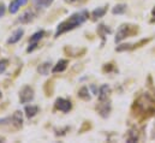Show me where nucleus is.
I'll return each instance as SVG.
<instances>
[{
    "label": "nucleus",
    "mask_w": 155,
    "mask_h": 143,
    "mask_svg": "<svg viewBox=\"0 0 155 143\" xmlns=\"http://www.w3.org/2000/svg\"><path fill=\"white\" fill-rule=\"evenodd\" d=\"M88 17H89V13H88V11H85V10L78 11L76 13L71 15L68 19L63 21V22L58 25L57 32H55V34H54V37H59L61 34H64V33H66V32H70V30H74L75 28L82 25V24L88 19Z\"/></svg>",
    "instance_id": "f257e3e1"
},
{
    "label": "nucleus",
    "mask_w": 155,
    "mask_h": 143,
    "mask_svg": "<svg viewBox=\"0 0 155 143\" xmlns=\"http://www.w3.org/2000/svg\"><path fill=\"white\" fill-rule=\"evenodd\" d=\"M134 109H136L137 115H142L147 118L155 113V98L152 96L149 93L141 95L134 104Z\"/></svg>",
    "instance_id": "f03ea898"
},
{
    "label": "nucleus",
    "mask_w": 155,
    "mask_h": 143,
    "mask_svg": "<svg viewBox=\"0 0 155 143\" xmlns=\"http://www.w3.org/2000/svg\"><path fill=\"white\" fill-rule=\"evenodd\" d=\"M138 33V27L137 25H132V24H121L117 32V35H116V41L117 43L123 41L125 37H130V36L135 35Z\"/></svg>",
    "instance_id": "7ed1b4c3"
},
{
    "label": "nucleus",
    "mask_w": 155,
    "mask_h": 143,
    "mask_svg": "<svg viewBox=\"0 0 155 143\" xmlns=\"http://www.w3.org/2000/svg\"><path fill=\"white\" fill-rule=\"evenodd\" d=\"M34 89L29 85H24L19 91V101L21 104H29L34 100Z\"/></svg>",
    "instance_id": "20e7f679"
},
{
    "label": "nucleus",
    "mask_w": 155,
    "mask_h": 143,
    "mask_svg": "<svg viewBox=\"0 0 155 143\" xmlns=\"http://www.w3.org/2000/svg\"><path fill=\"white\" fill-rule=\"evenodd\" d=\"M54 107L55 109L60 111V112H64V113H68L72 109V104L70 100L68 99H64V98H58L55 100V104H54Z\"/></svg>",
    "instance_id": "39448f33"
},
{
    "label": "nucleus",
    "mask_w": 155,
    "mask_h": 143,
    "mask_svg": "<svg viewBox=\"0 0 155 143\" xmlns=\"http://www.w3.org/2000/svg\"><path fill=\"white\" fill-rule=\"evenodd\" d=\"M45 36V30H40V32H36L35 34L30 36V40H29V47L27 48V52L28 53H31L33 51H35L38 48V43L39 41Z\"/></svg>",
    "instance_id": "423d86ee"
},
{
    "label": "nucleus",
    "mask_w": 155,
    "mask_h": 143,
    "mask_svg": "<svg viewBox=\"0 0 155 143\" xmlns=\"http://www.w3.org/2000/svg\"><path fill=\"white\" fill-rule=\"evenodd\" d=\"M150 38H146V40H141L140 42L137 43H127V45H120L117 47V52H124V51H131V49H135V48H138L141 47L142 45H146L147 42H149Z\"/></svg>",
    "instance_id": "0eeeda50"
},
{
    "label": "nucleus",
    "mask_w": 155,
    "mask_h": 143,
    "mask_svg": "<svg viewBox=\"0 0 155 143\" xmlns=\"http://www.w3.org/2000/svg\"><path fill=\"white\" fill-rule=\"evenodd\" d=\"M97 112H99V114L102 117V118H107L108 115H110V113H111V102L110 101H100V104L97 105Z\"/></svg>",
    "instance_id": "6e6552de"
},
{
    "label": "nucleus",
    "mask_w": 155,
    "mask_h": 143,
    "mask_svg": "<svg viewBox=\"0 0 155 143\" xmlns=\"http://www.w3.org/2000/svg\"><path fill=\"white\" fill-rule=\"evenodd\" d=\"M24 35V29H22V28H19V29H17V30H15L11 36L8 37V40H7V45H15V43H17L22 37Z\"/></svg>",
    "instance_id": "1a4fd4ad"
},
{
    "label": "nucleus",
    "mask_w": 155,
    "mask_h": 143,
    "mask_svg": "<svg viewBox=\"0 0 155 143\" xmlns=\"http://www.w3.org/2000/svg\"><path fill=\"white\" fill-rule=\"evenodd\" d=\"M10 121L16 126V129L22 128V125H23V115H22V112L16 111L12 114V117H10Z\"/></svg>",
    "instance_id": "9d476101"
},
{
    "label": "nucleus",
    "mask_w": 155,
    "mask_h": 143,
    "mask_svg": "<svg viewBox=\"0 0 155 143\" xmlns=\"http://www.w3.org/2000/svg\"><path fill=\"white\" fill-rule=\"evenodd\" d=\"M27 2H28V0H12L11 4H10V6H8L10 13H12V15L17 13L18 10L21 8V6H24Z\"/></svg>",
    "instance_id": "9b49d317"
},
{
    "label": "nucleus",
    "mask_w": 155,
    "mask_h": 143,
    "mask_svg": "<svg viewBox=\"0 0 155 143\" xmlns=\"http://www.w3.org/2000/svg\"><path fill=\"white\" fill-rule=\"evenodd\" d=\"M110 94H111V87L108 84L101 85L100 89H99V94H97L99 95V100L100 101H106L107 98L110 96Z\"/></svg>",
    "instance_id": "f8f14e48"
},
{
    "label": "nucleus",
    "mask_w": 155,
    "mask_h": 143,
    "mask_svg": "<svg viewBox=\"0 0 155 143\" xmlns=\"http://www.w3.org/2000/svg\"><path fill=\"white\" fill-rule=\"evenodd\" d=\"M35 19V13L33 11H25L19 18H18V22L22 23V24H28L30 22H33Z\"/></svg>",
    "instance_id": "ddd939ff"
},
{
    "label": "nucleus",
    "mask_w": 155,
    "mask_h": 143,
    "mask_svg": "<svg viewBox=\"0 0 155 143\" xmlns=\"http://www.w3.org/2000/svg\"><path fill=\"white\" fill-rule=\"evenodd\" d=\"M68 65H69V60H66V59H60V60L54 65V68L52 69V72H53V73H58V72L65 71L66 68H68Z\"/></svg>",
    "instance_id": "4468645a"
},
{
    "label": "nucleus",
    "mask_w": 155,
    "mask_h": 143,
    "mask_svg": "<svg viewBox=\"0 0 155 143\" xmlns=\"http://www.w3.org/2000/svg\"><path fill=\"white\" fill-rule=\"evenodd\" d=\"M106 12H107V6L97 7V8H95V10L91 12V19H93V21H96V19L104 17Z\"/></svg>",
    "instance_id": "2eb2a0df"
},
{
    "label": "nucleus",
    "mask_w": 155,
    "mask_h": 143,
    "mask_svg": "<svg viewBox=\"0 0 155 143\" xmlns=\"http://www.w3.org/2000/svg\"><path fill=\"white\" fill-rule=\"evenodd\" d=\"M78 98L82 99V100H84V101H90L91 100V95L89 93L88 87H82L78 90Z\"/></svg>",
    "instance_id": "dca6fc26"
},
{
    "label": "nucleus",
    "mask_w": 155,
    "mask_h": 143,
    "mask_svg": "<svg viewBox=\"0 0 155 143\" xmlns=\"http://www.w3.org/2000/svg\"><path fill=\"white\" fill-rule=\"evenodd\" d=\"M51 66H52V63L51 62H45L41 65H39L38 72H39L40 75H42V76H47L49 73V71H51Z\"/></svg>",
    "instance_id": "f3484780"
},
{
    "label": "nucleus",
    "mask_w": 155,
    "mask_h": 143,
    "mask_svg": "<svg viewBox=\"0 0 155 143\" xmlns=\"http://www.w3.org/2000/svg\"><path fill=\"white\" fill-rule=\"evenodd\" d=\"M24 112H25V115L28 118H33V117H35L39 113V107L34 106V105H29V106H25Z\"/></svg>",
    "instance_id": "a211bd4d"
},
{
    "label": "nucleus",
    "mask_w": 155,
    "mask_h": 143,
    "mask_svg": "<svg viewBox=\"0 0 155 143\" xmlns=\"http://www.w3.org/2000/svg\"><path fill=\"white\" fill-rule=\"evenodd\" d=\"M54 0H33L34 5L36 7H41V8H47L53 4Z\"/></svg>",
    "instance_id": "6ab92c4d"
},
{
    "label": "nucleus",
    "mask_w": 155,
    "mask_h": 143,
    "mask_svg": "<svg viewBox=\"0 0 155 143\" xmlns=\"http://www.w3.org/2000/svg\"><path fill=\"white\" fill-rule=\"evenodd\" d=\"M126 4H118L112 8V13L113 15H123L126 11Z\"/></svg>",
    "instance_id": "aec40b11"
},
{
    "label": "nucleus",
    "mask_w": 155,
    "mask_h": 143,
    "mask_svg": "<svg viewBox=\"0 0 155 143\" xmlns=\"http://www.w3.org/2000/svg\"><path fill=\"white\" fill-rule=\"evenodd\" d=\"M97 33H99V35L104 38L107 34H111V33H112V30H111L110 28H107L106 25L100 24V25H99V28H97Z\"/></svg>",
    "instance_id": "412c9836"
},
{
    "label": "nucleus",
    "mask_w": 155,
    "mask_h": 143,
    "mask_svg": "<svg viewBox=\"0 0 155 143\" xmlns=\"http://www.w3.org/2000/svg\"><path fill=\"white\" fill-rule=\"evenodd\" d=\"M126 141H127V142H136V141H138V134H137V131L130 130Z\"/></svg>",
    "instance_id": "4be33fe9"
},
{
    "label": "nucleus",
    "mask_w": 155,
    "mask_h": 143,
    "mask_svg": "<svg viewBox=\"0 0 155 143\" xmlns=\"http://www.w3.org/2000/svg\"><path fill=\"white\" fill-rule=\"evenodd\" d=\"M66 4H70V5H81L83 4L85 0H64Z\"/></svg>",
    "instance_id": "5701e85b"
},
{
    "label": "nucleus",
    "mask_w": 155,
    "mask_h": 143,
    "mask_svg": "<svg viewBox=\"0 0 155 143\" xmlns=\"http://www.w3.org/2000/svg\"><path fill=\"white\" fill-rule=\"evenodd\" d=\"M6 68H7V60H1L0 62V73L5 72Z\"/></svg>",
    "instance_id": "b1692460"
},
{
    "label": "nucleus",
    "mask_w": 155,
    "mask_h": 143,
    "mask_svg": "<svg viewBox=\"0 0 155 143\" xmlns=\"http://www.w3.org/2000/svg\"><path fill=\"white\" fill-rule=\"evenodd\" d=\"M5 11H6V6L4 2H0V17H2L5 15Z\"/></svg>",
    "instance_id": "393cba45"
},
{
    "label": "nucleus",
    "mask_w": 155,
    "mask_h": 143,
    "mask_svg": "<svg viewBox=\"0 0 155 143\" xmlns=\"http://www.w3.org/2000/svg\"><path fill=\"white\" fill-rule=\"evenodd\" d=\"M91 89H93V91H94V94H95V95H97V93H99V90L96 89V87H95V85H91Z\"/></svg>",
    "instance_id": "a878e982"
},
{
    "label": "nucleus",
    "mask_w": 155,
    "mask_h": 143,
    "mask_svg": "<svg viewBox=\"0 0 155 143\" xmlns=\"http://www.w3.org/2000/svg\"><path fill=\"white\" fill-rule=\"evenodd\" d=\"M155 138V124H154V128H153V134H152V140Z\"/></svg>",
    "instance_id": "bb28decb"
},
{
    "label": "nucleus",
    "mask_w": 155,
    "mask_h": 143,
    "mask_svg": "<svg viewBox=\"0 0 155 143\" xmlns=\"http://www.w3.org/2000/svg\"><path fill=\"white\" fill-rule=\"evenodd\" d=\"M152 15H153V17H154V19H155V7L153 8V11H152Z\"/></svg>",
    "instance_id": "cd10ccee"
},
{
    "label": "nucleus",
    "mask_w": 155,
    "mask_h": 143,
    "mask_svg": "<svg viewBox=\"0 0 155 143\" xmlns=\"http://www.w3.org/2000/svg\"><path fill=\"white\" fill-rule=\"evenodd\" d=\"M0 98H1V91H0Z\"/></svg>",
    "instance_id": "c85d7f7f"
}]
</instances>
